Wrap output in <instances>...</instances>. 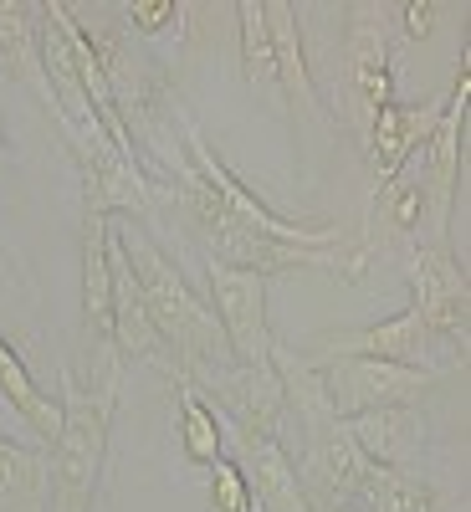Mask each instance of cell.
<instances>
[{
    "mask_svg": "<svg viewBox=\"0 0 471 512\" xmlns=\"http://www.w3.org/2000/svg\"><path fill=\"white\" fill-rule=\"evenodd\" d=\"M338 512H349V507H338Z\"/></svg>",
    "mask_w": 471,
    "mask_h": 512,
    "instance_id": "26",
    "label": "cell"
},
{
    "mask_svg": "<svg viewBox=\"0 0 471 512\" xmlns=\"http://www.w3.org/2000/svg\"><path fill=\"white\" fill-rule=\"evenodd\" d=\"M308 364H333V359H384V364H405V369H425V374H456L466 369V359L456 349H446L441 338L425 328V318L415 308H400L395 318L354 328V333H328L303 354Z\"/></svg>",
    "mask_w": 471,
    "mask_h": 512,
    "instance_id": "4",
    "label": "cell"
},
{
    "mask_svg": "<svg viewBox=\"0 0 471 512\" xmlns=\"http://www.w3.org/2000/svg\"><path fill=\"white\" fill-rule=\"evenodd\" d=\"M82 328L93 354L113 349V221L82 216Z\"/></svg>",
    "mask_w": 471,
    "mask_h": 512,
    "instance_id": "14",
    "label": "cell"
},
{
    "mask_svg": "<svg viewBox=\"0 0 471 512\" xmlns=\"http://www.w3.org/2000/svg\"><path fill=\"white\" fill-rule=\"evenodd\" d=\"M62 139L77 159V175H82V216H128V221H144L149 210H154V185L149 175L128 159L118 154L98 128H62Z\"/></svg>",
    "mask_w": 471,
    "mask_h": 512,
    "instance_id": "6",
    "label": "cell"
},
{
    "mask_svg": "<svg viewBox=\"0 0 471 512\" xmlns=\"http://www.w3.org/2000/svg\"><path fill=\"white\" fill-rule=\"evenodd\" d=\"M0 164H6V118H0Z\"/></svg>",
    "mask_w": 471,
    "mask_h": 512,
    "instance_id": "25",
    "label": "cell"
},
{
    "mask_svg": "<svg viewBox=\"0 0 471 512\" xmlns=\"http://www.w3.org/2000/svg\"><path fill=\"white\" fill-rule=\"evenodd\" d=\"M175 128H180V139H185L180 154H185V164H190V175L205 185V195L216 200L236 226H246V231H256V236H267V241H277V246H308V251H323V246H338V241H344V231L328 226V221H323V226H303V221H287V216H277L272 205L256 200V195L231 175V169L216 159V149L205 144V134L195 128V118H190L180 103H175Z\"/></svg>",
    "mask_w": 471,
    "mask_h": 512,
    "instance_id": "3",
    "label": "cell"
},
{
    "mask_svg": "<svg viewBox=\"0 0 471 512\" xmlns=\"http://www.w3.org/2000/svg\"><path fill=\"white\" fill-rule=\"evenodd\" d=\"M405 282H410V308L425 318V328L466 359V349H471V282H466V267L451 256V246L405 251Z\"/></svg>",
    "mask_w": 471,
    "mask_h": 512,
    "instance_id": "7",
    "label": "cell"
},
{
    "mask_svg": "<svg viewBox=\"0 0 471 512\" xmlns=\"http://www.w3.org/2000/svg\"><path fill=\"white\" fill-rule=\"evenodd\" d=\"M313 369H318L323 405L338 420L364 415V410H390V405H420L436 390V374L384 364V359H333V364H313Z\"/></svg>",
    "mask_w": 471,
    "mask_h": 512,
    "instance_id": "8",
    "label": "cell"
},
{
    "mask_svg": "<svg viewBox=\"0 0 471 512\" xmlns=\"http://www.w3.org/2000/svg\"><path fill=\"white\" fill-rule=\"evenodd\" d=\"M175 405H180V441H185V456L195 466H216L226 456V431H221V415L205 405V395H195V384L175 379Z\"/></svg>",
    "mask_w": 471,
    "mask_h": 512,
    "instance_id": "20",
    "label": "cell"
},
{
    "mask_svg": "<svg viewBox=\"0 0 471 512\" xmlns=\"http://www.w3.org/2000/svg\"><path fill=\"white\" fill-rule=\"evenodd\" d=\"M436 482H425L410 466H369L349 512H436Z\"/></svg>",
    "mask_w": 471,
    "mask_h": 512,
    "instance_id": "18",
    "label": "cell"
},
{
    "mask_svg": "<svg viewBox=\"0 0 471 512\" xmlns=\"http://www.w3.org/2000/svg\"><path fill=\"white\" fill-rule=\"evenodd\" d=\"M0 400H11V410H16L47 446L57 441V431H62V400H52V395L31 379L21 349L11 344L6 333H0Z\"/></svg>",
    "mask_w": 471,
    "mask_h": 512,
    "instance_id": "17",
    "label": "cell"
},
{
    "mask_svg": "<svg viewBox=\"0 0 471 512\" xmlns=\"http://www.w3.org/2000/svg\"><path fill=\"white\" fill-rule=\"evenodd\" d=\"M47 451L0 441V512H47Z\"/></svg>",
    "mask_w": 471,
    "mask_h": 512,
    "instance_id": "19",
    "label": "cell"
},
{
    "mask_svg": "<svg viewBox=\"0 0 471 512\" xmlns=\"http://www.w3.org/2000/svg\"><path fill=\"white\" fill-rule=\"evenodd\" d=\"M118 354H93V379L77 384L62 374V431L47 446V477L52 497L47 512H93L103 456H108V425H113V395H118Z\"/></svg>",
    "mask_w": 471,
    "mask_h": 512,
    "instance_id": "2",
    "label": "cell"
},
{
    "mask_svg": "<svg viewBox=\"0 0 471 512\" xmlns=\"http://www.w3.org/2000/svg\"><path fill=\"white\" fill-rule=\"evenodd\" d=\"M205 287H210V313H216L226 349L236 364H267L272 359V323H267V277L205 262Z\"/></svg>",
    "mask_w": 471,
    "mask_h": 512,
    "instance_id": "9",
    "label": "cell"
},
{
    "mask_svg": "<svg viewBox=\"0 0 471 512\" xmlns=\"http://www.w3.org/2000/svg\"><path fill=\"white\" fill-rule=\"evenodd\" d=\"M123 16V26L128 31H139V36H159V31H169L180 16H185V6H175V0H128V6L118 11Z\"/></svg>",
    "mask_w": 471,
    "mask_h": 512,
    "instance_id": "23",
    "label": "cell"
},
{
    "mask_svg": "<svg viewBox=\"0 0 471 512\" xmlns=\"http://www.w3.org/2000/svg\"><path fill=\"white\" fill-rule=\"evenodd\" d=\"M41 6L36 0H0V72L26 82V88L52 108V82L41 72Z\"/></svg>",
    "mask_w": 471,
    "mask_h": 512,
    "instance_id": "16",
    "label": "cell"
},
{
    "mask_svg": "<svg viewBox=\"0 0 471 512\" xmlns=\"http://www.w3.org/2000/svg\"><path fill=\"white\" fill-rule=\"evenodd\" d=\"M441 118V98L431 103H390L379 108L369 134H364V154H369V190L390 185L400 169L420 154V144L431 139V128Z\"/></svg>",
    "mask_w": 471,
    "mask_h": 512,
    "instance_id": "11",
    "label": "cell"
},
{
    "mask_svg": "<svg viewBox=\"0 0 471 512\" xmlns=\"http://www.w3.org/2000/svg\"><path fill=\"white\" fill-rule=\"evenodd\" d=\"M344 93H349V118L359 139L369 134L374 113L395 103L390 26H384V6H369V0L344 6Z\"/></svg>",
    "mask_w": 471,
    "mask_h": 512,
    "instance_id": "5",
    "label": "cell"
},
{
    "mask_svg": "<svg viewBox=\"0 0 471 512\" xmlns=\"http://www.w3.org/2000/svg\"><path fill=\"white\" fill-rule=\"evenodd\" d=\"M210 512H256L251 492H246V477L231 456H221L210 466Z\"/></svg>",
    "mask_w": 471,
    "mask_h": 512,
    "instance_id": "22",
    "label": "cell"
},
{
    "mask_svg": "<svg viewBox=\"0 0 471 512\" xmlns=\"http://www.w3.org/2000/svg\"><path fill=\"white\" fill-rule=\"evenodd\" d=\"M236 26H241V72H246V82H251V88H277L267 6H262V0H236Z\"/></svg>",
    "mask_w": 471,
    "mask_h": 512,
    "instance_id": "21",
    "label": "cell"
},
{
    "mask_svg": "<svg viewBox=\"0 0 471 512\" xmlns=\"http://www.w3.org/2000/svg\"><path fill=\"white\" fill-rule=\"evenodd\" d=\"M231 446V461L241 466L256 512H313L303 482H297V466L277 436H236Z\"/></svg>",
    "mask_w": 471,
    "mask_h": 512,
    "instance_id": "13",
    "label": "cell"
},
{
    "mask_svg": "<svg viewBox=\"0 0 471 512\" xmlns=\"http://www.w3.org/2000/svg\"><path fill=\"white\" fill-rule=\"evenodd\" d=\"M190 384V379H185ZM195 395H210L216 410L236 425V436H277L287 415V390L277 364H226L195 379Z\"/></svg>",
    "mask_w": 471,
    "mask_h": 512,
    "instance_id": "10",
    "label": "cell"
},
{
    "mask_svg": "<svg viewBox=\"0 0 471 512\" xmlns=\"http://www.w3.org/2000/svg\"><path fill=\"white\" fill-rule=\"evenodd\" d=\"M344 431L364 451L369 466H410L415 451L425 446V436H431V425H425L420 405H390V410L349 415Z\"/></svg>",
    "mask_w": 471,
    "mask_h": 512,
    "instance_id": "15",
    "label": "cell"
},
{
    "mask_svg": "<svg viewBox=\"0 0 471 512\" xmlns=\"http://www.w3.org/2000/svg\"><path fill=\"white\" fill-rule=\"evenodd\" d=\"M113 241L118 251L128 256L134 267V282L144 292V308H149V323L159 333V344L169 349V364H175V379H200L210 369H226L236 364L231 349H226V333L216 323L200 297L190 292V282L180 277V267L154 246V236L134 231V226H113Z\"/></svg>",
    "mask_w": 471,
    "mask_h": 512,
    "instance_id": "1",
    "label": "cell"
},
{
    "mask_svg": "<svg viewBox=\"0 0 471 512\" xmlns=\"http://www.w3.org/2000/svg\"><path fill=\"white\" fill-rule=\"evenodd\" d=\"M400 16H405V36L410 41H425V36H431V26H436V16H441V6H436V0H405Z\"/></svg>",
    "mask_w": 471,
    "mask_h": 512,
    "instance_id": "24",
    "label": "cell"
},
{
    "mask_svg": "<svg viewBox=\"0 0 471 512\" xmlns=\"http://www.w3.org/2000/svg\"><path fill=\"white\" fill-rule=\"evenodd\" d=\"M267 6V36H272V67H277V88L287 93L292 113L308 118L313 128L333 134V118L323 113V98H318V82L308 72V47H303V21H297V6L287 0H262Z\"/></svg>",
    "mask_w": 471,
    "mask_h": 512,
    "instance_id": "12",
    "label": "cell"
}]
</instances>
